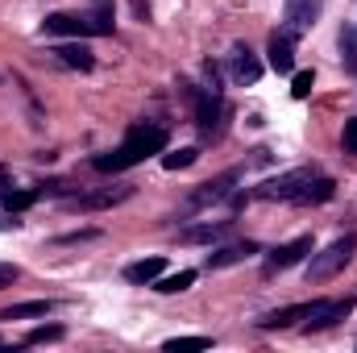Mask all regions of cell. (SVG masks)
<instances>
[{"label": "cell", "mask_w": 357, "mask_h": 353, "mask_svg": "<svg viewBox=\"0 0 357 353\" xmlns=\"http://www.w3.org/2000/svg\"><path fill=\"white\" fill-rule=\"evenodd\" d=\"M167 142H171V137H167V129H162V125L137 121V125H129L125 142H121L116 150H108V154H96V158H91V167H96V171L116 175V171H129V167L146 163L150 154H162V150H167Z\"/></svg>", "instance_id": "6da1fadb"}, {"label": "cell", "mask_w": 357, "mask_h": 353, "mask_svg": "<svg viewBox=\"0 0 357 353\" xmlns=\"http://www.w3.org/2000/svg\"><path fill=\"white\" fill-rule=\"evenodd\" d=\"M183 96H187V104H191V117H195V129H199V142H220V133H225V117H229V108H225V100H220V91H208V88H195V84H178Z\"/></svg>", "instance_id": "7a4b0ae2"}, {"label": "cell", "mask_w": 357, "mask_h": 353, "mask_svg": "<svg viewBox=\"0 0 357 353\" xmlns=\"http://www.w3.org/2000/svg\"><path fill=\"white\" fill-rule=\"evenodd\" d=\"M42 33H63V38H100L112 33V13L96 8V13H54L42 21Z\"/></svg>", "instance_id": "3957f363"}, {"label": "cell", "mask_w": 357, "mask_h": 353, "mask_svg": "<svg viewBox=\"0 0 357 353\" xmlns=\"http://www.w3.org/2000/svg\"><path fill=\"white\" fill-rule=\"evenodd\" d=\"M354 254H357V229L345 233V237H337L328 250L312 254V262H307V283H328V278H337L345 266L354 262Z\"/></svg>", "instance_id": "277c9868"}, {"label": "cell", "mask_w": 357, "mask_h": 353, "mask_svg": "<svg viewBox=\"0 0 357 353\" xmlns=\"http://www.w3.org/2000/svg\"><path fill=\"white\" fill-rule=\"evenodd\" d=\"M316 175H320L316 167H295V171H287V175L266 179L254 195H258V200H287V204H291V200H295V195H299V191H303Z\"/></svg>", "instance_id": "5b68a950"}, {"label": "cell", "mask_w": 357, "mask_h": 353, "mask_svg": "<svg viewBox=\"0 0 357 353\" xmlns=\"http://www.w3.org/2000/svg\"><path fill=\"white\" fill-rule=\"evenodd\" d=\"M133 195V183H112V187H96V191H79L67 200L71 212H100V208H112V204H125Z\"/></svg>", "instance_id": "8992f818"}, {"label": "cell", "mask_w": 357, "mask_h": 353, "mask_svg": "<svg viewBox=\"0 0 357 353\" xmlns=\"http://www.w3.org/2000/svg\"><path fill=\"white\" fill-rule=\"evenodd\" d=\"M241 179V171H225V175L208 179V183H199L191 195H187V212H199V208H212V204H220V200H229L233 195V183Z\"/></svg>", "instance_id": "52a82bcc"}, {"label": "cell", "mask_w": 357, "mask_h": 353, "mask_svg": "<svg viewBox=\"0 0 357 353\" xmlns=\"http://www.w3.org/2000/svg\"><path fill=\"white\" fill-rule=\"evenodd\" d=\"M312 254V237H295V241H287V246H278V250H270L266 262H262V274L274 278V274H282V270H291L295 262H303Z\"/></svg>", "instance_id": "ba28073f"}, {"label": "cell", "mask_w": 357, "mask_h": 353, "mask_svg": "<svg viewBox=\"0 0 357 353\" xmlns=\"http://www.w3.org/2000/svg\"><path fill=\"white\" fill-rule=\"evenodd\" d=\"M354 312V299L345 295V299H312V308H307V333H316V329H328V324H337V320H345Z\"/></svg>", "instance_id": "9c48e42d"}, {"label": "cell", "mask_w": 357, "mask_h": 353, "mask_svg": "<svg viewBox=\"0 0 357 353\" xmlns=\"http://www.w3.org/2000/svg\"><path fill=\"white\" fill-rule=\"evenodd\" d=\"M316 13H320V0H287L282 4V29L299 38L316 25Z\"/></svg>", "instance_id": "30bf717a"}, {"label": "cell", "mask_w": 357, "mask_h": 353, "mask_svg": "<svg viewBox=\"0 0 357 353\" xmlns=\"http://www.w3.org/2000/svg\"><path fill=\"white\" fill-rule=\"evenodd\" d=\"M270 67L278 75H291L295 71V33H287L282 25L270 33Z\"/></svg>", "instance_id": "8fae6325"}, {"label": "cell", "mask_w": 357, "mask_h": 353, "mask_svg": "<svg viewBox=\"0 0 357 353\" xmlns=\"http://www.w3.org/2000/svg\"><path fill=\"white\" fill-rule=\"evenodd\" d=\"M229 75H233L237 84H258V80H262L258 54H254L250 46H233V54H229Z\"/></svg>", "instance_id": "7c38bea8"}, {"label": "cell", "mask_w": 357, "mask_h": 353, "mask_svg": "<svg viewBox=\"0 0 357 353\" xmlns=\"http://www.w3.org/2000/svg\"><path fill=\"white\" fill-rule=\"evenodd\" d=\"M50 54H54L63 67H71V71H91V67H96V54H91L84 42H63V46H54Z\"/></svg>", "instance_id": "4fadbf2b"}, {"label": "cell", "mask_w": 357, "mask_h": 353, "mask_svg": "<svg viewBox=\"0 0 357 353\" xmlns=\"http://www.w3.org/2000/svg\"><path fill=\"white\" fill-rule=\"evenodd\" d=\"M254 254H258V246H254V241H237V246L212 250V254H208V270H225V266H237V262H245V258H254Z\"/></svg>", "instance_id": "5bb4252c"}, {"label": "cell", "mask_w": 357, "mask_h": 353, "mask_svg": "<svg viewBox=\"0 0 357 353\" xmlns=\"http://www.w3.org/2000/svg\"><path fill=\"white\" fill-rule=\"evenodd\" d=\"M225 233H229V220H204V225L183 229L178 241H183V246H208V241H216V237H225Z\"/></svg>", "instance_id": "9a60e30c"}, {"label": "cell", "mask_w": 357, "mask_h": 353, "mask_svg": "<svg viewBox=\"0 0 357 353\" xmlns=\"http://www.w3.org/2000/svg\"><path fill=\"white\" fill-rule=\"evenodd\" d=\"M333 195H337V183H333V179H324V175H316L303 191H299V195H295V200H291V204L307 208V204H324V200H333Z\"/></svg>", "instance_id": "2e32d148"}, {"label": "cell", "mask_w": 357, "mask_h": 353, "mask_svg": "<svg viewBox=\"0 0 357 353\" xmlns=\"http://www.w3.org/2000/svg\"><path fill=\"white\" fill-rule=\"evenodd\" d=\"M307 308H312V303H295V308H282V312H270V316H262V320H258V329H291V324H295V320H307Z\"/></svg>", "instance_id": "e0dca14e"}, {"label": "cell", "mask_w": 357, "mask_h": 353, "mask_svg": "<svg viewBox=\"0 0 357 353\" xmlns=\"http://www.w3.org/2000/svg\"><path fill=\"white\" fill-rule=\"evenodd\" d=\"M162 270H167V262H162V258H142V262H129V266H125V278H129V283H154Z\"/></svg>", "instance_id": "ac0fdd59"}, {"label": "cell", "mask_w": 357, "mask_h": 353, "mask_svg": "<svg viewBox=\"0 0 357 353\" xmlns=\"http://www.w3.org/2000/svg\"><path fill=\"white\" fill-rule=\"evenodd\" d=\"M195 283V270H178V274H158L154 278V291L158 295H178V291H187Z\"/></svg>", "instance_id": "d6986e66"}, {"label": "cell", "mask_w": 357, "mask_h": 353, "mask_svg": "<svg viewBox=\"0 0 357 353\" xmlns=\"http://www.w3.org/2000/svg\"><path fill=\"white\" fill-rule=\"evenodd\" d=\"M337 46H341V63H345V71L357 75V29H354V25H341Z\"/></svg>", "instance_id": "ffe728a7"}, {"label": "cell", "mask_w": 357, "mask_h": 353, "mask_svg": "<svg viewBox=\"0 0 357 353\" xmlns=\"http://www.w3.org/2000/svg\"><path fill=\"white\" fill-rule=\"evenodd\" d=\"M46 312H50L46 299H29V303H13V308H4L0 320H33V316H46Z\"/></svg>", "instance_id": "44dd1931"}, {"label": "cell", "mask_w": 357, "mask_h": 353, "mask_svg": "<svg viewBox=\"0 0 357 353\" xmlns=\"http://www.w3.org/2000/svg\"><path fill=\"white\" fill-rule=\"evenodd\" d=\"M38 200H42V187H29V191H8V195H4V208H8V212H25V208H29V204H38Z\"/></svg>", "instance_id": "7402d4cb"}, {"label": "cell", "mask_w": 357, "mask_h": 353, "mask_svg": "<svg viewBox=\"0 0 357 353\" xmlns=\"http://www.w3.org/2000/svg\"><path fill=\"white\" fill-rule=\"evenodd\" d=\"M195 158H199V150H195V146H183L175 154H162V167H167V171H183V167H191Z\"/></svg>", "instance_id": "603a6c76"}, {"label": "cell", "mask_w": 357, "mask_h": 353, "mask_svg": "<svg viewBox=\"0 0 357 353\" xmlns=\"http://www.w3.org/2000/svg\"><path fill=\"white\" fill-rule=\"evenodd\" d=\"M46 341H63V324H42L25 337V345H46Z\"/></svg>", "instance_id": "cb8c5ba5"}, {"label": "cell", "mask_w": 357, "mask_h": 353, "mask_svg": "<svg viewBox=\"0 0 357 353\" xmlns=\"http://www.w3.org/2000/svg\"><path fill=\"white\" fill-rule=\"evenodd\" d=\"M312 84H316L312 71H295V80H291V96H295V100H307V96H312Z\"/></svg>", "instance_id": "d4e9b609"}, {"label": "cell", "mask_w": 357, "mask_h": 353, "mask_svg": "<svg viewBox=\"0 0 357 353\" xmlns=\"http://www.w3.org/2000/svg\"><path fill=\"white\" fill-rule=\"evenodd\" d=\"M212 345V337H171L167 341V350L178 353V350H208Z\"/></svg>", "instance_id": "484cf974"}, {"label": "cell", "mask_w": 357, "mask_h": 353, "mask_svg": "<svg viewBox=\"0 0 357 353\" xmlns=\"http://www.w3.org/2000/svg\"><path fill=\"white\" fill-rule=\"evenodd\" d=\"M341 150H345V154H357V117H354V121H345V133H341Z\"/></svg>", "instance_id": "4316f807"}, {"label": "cell", "mask_w": 357, "mask_h": 353, "mask_svg": "<svg viewBox=\"0 0 357 353\" xmlns=\"http://www.w3.org/2000/svg\"><path fill=\"white\" fill-rule=\"evenodd\" d=\"M204 88L220 91V67H216V63H204Z\"/></svg>", "instance_id": "83f0119b"}, {"label": "cell", "mask_w": 357, "mask_h": 353, "mask_svg": "<svg viewBox=\"0 0 357 353\" xmlns=\"http://www.w3.org/2000/svg\"><path fill=\"white\" fill-rule=\"evenodd\" d=\"M91 237H100L96 229H79V233H67V237H59V246H79V241H91Z\"/></svg>", "instance_id": "f1b7e54d"}, {"label": "cell", "mask_w": 357, "mask_h": 353, "mask_svg": "<svg viewBox=\"0 0 357 353\" xmlns=\"http://www.w3.org/2000/svg\"><path fill=\"white\" fill-rule=\"evenodd\" d=\"M17 278H21V270H17V266L0 262V287H13V283H17Z\"/></svg>", "instance_id": "f546056e"}, {"label": "cell", "mask_w": 357, "mask_h": 353, "mask_svg": "<svg viewBox=\"0 0 357 353\" xmlns=\"http://www.w3.org/2000/svg\"><path fill=\"white\" fill-rule=\"evenodd\" d=\"M129 8H133V17H137V21H146V17H150V0H129Z\"/></svg>", "instance_id": "4dcf8cb0"}, {"label": "cell", "mask_w": 357, "mask_h": 353, "mask_svg": "<svg viewBox=\"0 0 357 353\" xmlns=\"http://www.w3.org/2000/svg\"><path fill=\"white\" fill-rule=\"evenodd\" d=\"M17 225H21V220H17V212H13V216H0V233H13Z\"/></svg>", "instance_id": "1f68e13d"}, {"label": "cell", "mask_w": 357, "mask_h": 353, "mask_svg": "<svg viewBox=\"0 0 357 353\" xmlns=\"http://www.w3.org/2000/svg\"><path fill=\"white\" fill-rule=\"evenodd\" d=\"M4 195H8V167L0 163V200H4Z\"/></svg>", "instance_id": "d6a6232c"}, {"label": "cell", "mask_w": 357, "mask_h": 353, "mask_svg": "<svg viewBox=\"0 0 357 353\" xmlns=\"http://www.w3.org/2000/svg\"><path fill=\"white\" fill-rule=\"evenodd\" d=\"M96 4H100V8H108V4H112V0H96Z\"/></svg>", "instance_id": "836d02e7"}]
</instances>
